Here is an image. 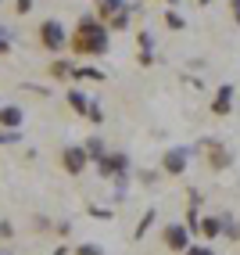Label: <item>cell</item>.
<instances>
[{"instance_id":"cell-1","label":"cell","mask_w":240,"mask_h":255,"mask_svg":"<svg viewBox=\"0 0 240 255\" xmlns=\"http://www.w3.org/2000/svg\"><path fill=\"white\" fill-rule=\"evenodd\" d=\"M108 47H111V29L97 18V11L79 14L72 36H68V50L82 61V58H104Z\"/></svg>"},{"instance_id":"cell-2","label":"cell","mask_w":240,"mask_h":255,"mask_svg":"<svg viewBox=\"0 0 240 255\" xmlns=\"http://www.w3.org/2000/svg\"><path fill=\"white\" fill-rule=\"evenodd\" d=\"M129 165H133V162H129L126 151H108V155L97 162V173L104 176V180H115L118 187H126V180H129Z\"/></svg>"},{"instance_id":"cell-3","label":"cell","mask_w":240,"mask_h":255,"mask_svg":"<svg viewBox=\"0 0 240 255\" xmlns=\"http://www.w3.org/2000/svg\"><path fill=\"white\" fill-rule=\"evenodd\" d=\"M36 32H40V47L47 50V54H61V50L68 47V36H72V32H65V25L58 18H43Z\"/></svg>"},{"instance_id":"cell-4","label":"cell","mask_w":240,"mask_h":255,"mask_svg":"<svg viewBox=\"0 0 240 255\" xmlns=\"http://www.w3.org/2000/svg\"><path fill=\"white\" fill-rule=\"evenodd\" d=\"M186 165H190V147H186V144L168 147L165 155H161V173H165V176H183Z\"/></svg>"},{"instance_id":"cell-5","label":"cell","mask_w":240,"mask_h":255,"mask_svg":"<svg viewBox=\"0 0 240 255\" xmlns=\"http://www.w3.org/2000/svg\"><path fill=\"white\" fill-rule=\"evenodd\" d=\"M90 165V155H86V147L82 144H68L65 151H61V169L68 176H82V169Z\"/></svg>"},{"instance_id":"cell-6","label":"cell","mask_w":240,"mask_h":255,"mask_svg":"<svg viewBox=\"0 0 240 255\" xmlns=\"http://www.w3.org/2000/svg\"><path fill=\"white\" fill-rule=\"evenodd\" d=\"M165 248L168 252H186V248H190L194 245V234H190V227H186V223H172V227H165Z\"/></svg>"},{"instance_id":"cell-7","label":"cell","mask_w":240,"mask_h":255,"mask_svg":"<svg viewBox=\"0 0 240 255\" xmlns=\"http://www.w3.org/2000/svg\"><path fill=\"white\" fill-rule=\"evenodd\" d=\"M201 147H204V158H208V165L215 169V173H219V169H230L233 155L226 151V144H219V140H204Z\"/></svg>"},{"instance_id":"cell-8","label":"cell","mask_w":240,"mask_h":255,"mask_svg":"<svg viewBox=\"0 0 240 255\" xmlns=\"http://www.w3.org/2000/svg\"><path fill=\"white\" fill-rule=\"evenodd\" d=\"M233 97H237L233 83H222V87L215 90V97H212V115H215V119H226V115L233 112Z\"/></svg>"},{"instance_id":"cell-9","label":"cell","mask_w":240,"mask_h":255,"mask_svg":"<svg viewBox=\"0 0 240 255\" xmlns=\"http://www.w3.org/2000/svg\"><path fill=\"white\" fill-rule=\"evenodd\" d=\"M22 123H25V112L18 105H0V126L4 129H22Z\"/></svg>"},{"instance_id":"cell-10","label":"cell","mask_w":240,"mask_h":255,"mask_svg":"<svg viewBox=\"0 0 240 255\" xmlns=\"http://www.w3.org/2000/svg\"><path fill=\"white\" fill-rule=\"evenodd\" d=\"M126 4H129V0H93V11H97V18L108 25V22H111V18H115V14L122 11Z\"/></svg>"},{"instance_id":"cell-11","label":"cell","mask_w":240,"mask_h":255,"mask_svg":"<svg viewBox=\"0 0 240 255\" xmlns=\"http://www.w3.org/2000/svg\"><path fill=\"white\" fill-rule=\"evenodd\" d=\"M72 69H76V61L54 58V61L47 65V76H50V79H58V83H65V79H72Z\"/></svg>"},{"instance_id":"cell-12","label":"cell","mask_w":240,"mask_h":255,"mask_svg":"<svg viewBox=\"0 0 240 255\" xmlns=\"http://www.w3.org/2000/svg\"><path fill=\"white\" fill-rule=\"evenodd\" d=\"M65 97H68V108H72L79 119H86V112H90V105H93V101H90L86 94H82V90H68Z\"/></svg>"},{"instance_id":"cell-13","label":"cell","mask_w":240,"mask_h":255,"mask_svg":"<svg viewBox=\"0 0 240 255\" xmlns=\"http://www.w3.org/2000/svg\"><path fill=\"white\" fill-rule=\"evenodd\" d=\"M72 79H76V83H82V79H86V83H104L108 76L100 72V69H93V65H76V69H72Z\"/></svg>"},{"instance_id":"cell-14","label":"cell","mask_w":240,"mask_h":255,"mask_svg":"<svg viewBox=\"0 0 240 255\" xmlns=\"http://www.w3.org/2000/svg\"><path fill=\"white\" fill-rule=\"evenodd\" d=\"M201 237H208V241L222 237V216H204L201 219Z\"/></svg>"},{"instance_id":"cell-15","label":"cell","mask_w":240,"mask_h":255,"mask_svg":"<svg viewBox=\"0 0 240 255\" xmlns=\"http://www.w3.org/2000/svg\"><path fill=\"white\" fill-rule=\"evenodd\" d=\"M82 147H86V155H90V162H100V158H104L108 155V144L104 140H100V137H90V140H82Z\"/></svg>"},{"instance_id":"cell-16","label":"cell","mask_w":240,"mask_h":255,"mask_svg":"<svg viewBox=\"0 0 240 255\" xmlns=\"http://www.w3.org/2000/svg\"><path fill=\"white\" fill-rule=\"evenodd\" d=\"M129 22H133V11H129V4H126V7L108 22V29H111V32H122V29H129Z\"/></svg>"},{"instance_id":"cell-17","label":"cell","mask_w":240,"mask_h":255,"mask_svg":"<svg viewBox=\"0 0 240 255\" xmlns=\"http://www.w3.org/2000/svg\"><path fill=\"white\" fill-rule=\"evenodd\" d=\"M165 25L172 29V32H183V29H186V18H183L176 7H165Z\"/></svg>"},{"instance_id":"cell-18","label":"cell","mask_w":240,"mask_h":255,"mask_svg":"<svg viewBox=\"0 0 240 255\" xmlns=\"http://www.w3.org/2000/svg\"><path fill=\"white\" fill-rule=\"evenodd\" d=\"M11 43H14V32H11L7 25H0V58H4L7 50H11Z\"/></svg>"},{"instance_id":"cell-19","label":"cell","mask_w":240,"mask_h":255,"mask_svg":"<svg viewBox=\"0 0 240 255\" xmlns=\"http://www.w3.org/2000/svg\"><path fill=\"white\" fill-rule=\"evenodd\" d=\"M151 223H154V209H147V216L140 219V223H136V234H133V237H136V241H140V237H144V234L151 230Z\"/></svg>"},{"instance_id":"cell-20","label":"cell","mask_w":240,"mask_h":255,"mask_svg":"<svg viewBox=\"0 0 240 255\" xmlns=\"http://www.w3.org/2000/svg\"><path fill=\"white\" fill-rule=\"evenodd\" d=\"M18 140H22V129H4V126H0V144H4V147L18 144Z\"/></svg>"},{"instance_id":"cell-21","label":"cell","mask_w":240,"mask_h":255,"mask_svg":"<svg viewBox=\"0 0 240 255\" xmlns=\"http://www.w3.org/2000/svg\"><path fill=\"white\" fill-rule=\"evenodd\" d=\"M136 50H154V36H151V32H136Z\"/></svg>"},{"instance_id":"cell-22","label":"cell","mask_w":240,"mask_h":255,"mask_svg":"<svg viewBox=\"0 0 240 255\" xmlns=\"http://www.w3.org/2000/svg\"><path fill=\"white\" fill-rule=\"evenodd\" d=\"M86 119H90L93 126H100V123H104V108H100L97 101H93V105H90V112H86Z\"/></svg>"},{"instance_id":"cell-23","label":"cell","mask_w":240,"mask_h":255,"mask_svg":"<svg viewBox=\"0 0 240 255\" xmlns=\"http://www.w3.org/2000/svg\"><path fill=\"white\" fill-rule=\"evenodd\" d=\"M76 255H104V248H100V245H79Z\"/></svg>"},{"instance_id":"cell-24","label":"cell","mask_w":240,"mask_h":255,"mask_svg":"<svg viewBox=\"0 0 240 255\" xmlns=\"http://www.w3.org/2000/svg\"><path fill=\"white\" fill-rule=\"evenodd\" d=\"M136 61H140L144 69H151L154 65V50H136Z\"/></svg>"},{"instance_id":"cell-25","label":"cell","mask_w":240,"mask_h":255,"mask_svg":"<svg viewBox=\"0 0 240 255\" xmlns=\"http://www.w3.org/2000/svg\"><path fill=\"white\" fill-rule=\"evenodd\" d=\"M86 212H90L93 219H115V212H111V209H97V205H90Z\"/></svg>"},{"instance_id":"cell-26","label":"cell","mask_w":240,"mask_h":255,"mask_svg":"<svg viewBox=\"0 0 240 255\" xmlns=\"http://www.w3.org/2000/svg\"><path fill=\"white\" fill-rule=\"evenodd\" d=\"M183 255H215V252H212L208 245H190V248H186Z\"/></svg>"},{"instance_id":"cell-27","label":"cell","mask_w":240,"mask_h":255,"mask_svg":"<svg viewBox=\"0 0 240 255\" xmlns=\"http://www.w3.org/2000/svg\"><path fill=\"white\" fill-rule=\"evenodd\" d=\"M14 237V227L7 223V219H0V241H11Z\"/></svg>"},{"instance_id":"cell-28","label":"cell","mask_w":240,"mask_h":255,"mask_svg":"<svg viewBox=\"0 0 240 255\" xmlns=\"http://www.w3.org/2000/svg\"><path fill=\"white\" fill-rule=\"evenodd\" d=\"M32 7H36L32 0H14V14H29Z\"/></svg>"},{"instance_id":"cell-29","label":"cell","mask_w":240,"mask_h":255,"mask_svg":"<svg viewBox=\"0 0 240 255\" xmlns=\"http://www.w3.org/2000/svg\"><path fill=\"white\" fill-rule=\"evenodd\" d=\"M230 14H233V22L240 25V0H230Z\"/></svg>"},{"instance_id":"cell-30","label":"cell","mask_w":240,"mask_h":255,"mask_svg":"<svg viewBox=\"0 0 240 255\" xmlns=\"http://www.w3.org/2000/svg\"><path fill=\"white\" fill-rule=\"evenodd\" d=\"M54 255H68V248H65V245H61V248H54Z\"/></svg>"},{"instance_id":"cell-31","label":"cell","mask_w":240,"mask_h":255,"mask_svg":"<svg viewBox=\"0 0 240 255\" xmlns=\"http://www.w3.org/2000/svg\"><path fill=\"white\" fill-rule=\"evenodd\" d=\"M161 4H168V7H176V4H179V0H161Z\"/></svg>"},{"instance_id":"cell-32","label":"cell","mask_w":240,"mask_h":255,"mask_svg":"<svg viewBox=\"0 0 240 255\" xmlns=\"http://www.w3.org/2000/svg\"><path fill=\"white\" fill-rule=\"evenodd\" d=\"M208 4H212V0H197V7H208Z\"/></svg>"},{"instance_id":"cell-33","label":"cell","mask_w":240,"mask_h":255,"mask_svg":"<svg viewBox=\"0 0 240 255\" xmlns=\"http://www.w3.org/2000/svg\"><path fill=\"white\" fill-rule=\"evenodd\" d=\"M0 4H4V0H0Z\"/></svg>"}]
</instances>
